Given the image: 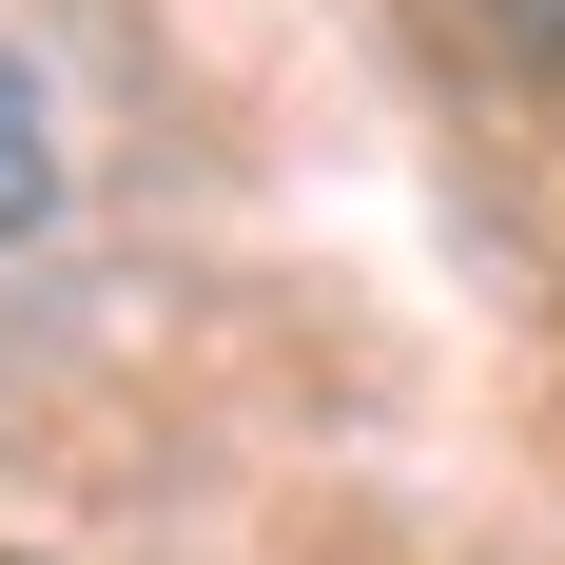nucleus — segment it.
Wrapping results in <instances>:
<instances>
[{
	"label": "nucleus",
	"instance_id": "obj_2",
	"mask_svg": "<svg viewBox=\"0 0 565 565\" xmlns=\"http://www.w3.org/2000/svg\"><path fill=\"white\" fill-rule=\"evenodd\" d=\"M546 20H565V0H546Z\"/></svg>",
	"mask_w": 565,
	"mask_h": 565
},
{
	"label": "nucleus",
	"instance_id": "obj_1",
	"mask_svg": "<svg viewBox=\"0 0 565 565\" xmlns=\"http://www.w3.org/2000/svg\"><path fill=\"white\" fill-rule=\"evenodd\" d=\"M40 195H58V137H40V78L0 58V234H40Z\"/></svg>",
	"mask_w": 565,
	"mask_h": 565
}]
</instances>
